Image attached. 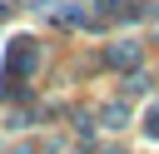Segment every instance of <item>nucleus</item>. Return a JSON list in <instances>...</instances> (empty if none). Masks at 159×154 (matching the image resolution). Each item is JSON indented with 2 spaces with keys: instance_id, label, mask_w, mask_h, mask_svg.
<instances>
[{
  "instance_id": "nucleus-1",
  "label": "nucleus",
  "mask_w": 159,
  "mask_h": 154,
  "mask_svg": "<svg viewBox=\"0 0 159 154\" xmlns=\"http://www.w3.org/2000/svg\"><path fill=\"white\" fill-rule=\"evenodd\" d=\"M35 60H40V45H35V40H10L5 79H20V75H30V70H35Z\"/></svg>"
},
{
  "instance_id": "nucleus-2",
  "label": "nucleus",
  "mask_w": 159,
  "mask_h": 154,
  "mask_svg": "<svg viewBox=\"0 0 159 154\" xmlns=\"http://www.w3.org/2000/svg\"><path fill=\"white\" fill-rule=\"evenodd\" d=\"M104 60H109L114 70H134V65H139V45H129V40H124V45H114Z\"/></svg>"
},
{
  "instance_id": "nucleus-3",
  "label": "nucleus",
  "mask_w": 159,
  "mask_h": 154,
  "mask_svg": "<svg viewBox=\"0 0 159 154\" xmlns=\"http://www.w3.org/2000/svg\"><path fill=\"white\" fill-rule=\"evenodd\" d=\"M144 134H149V139H159V104L144 114Z\"/></svg>"
},
{
  "instance_id": "nucleus-4",
  "label": "nucleus",
  "mask_w": 159,
  "mask_h": 154,
  "mask_svg": "<svg viewBox=\"0 0 159 154\" xmlns=\"http://www.w3.org/2000/svg\"><path fill=\"white\" fill-rule=\"evenodd\" d=\"M0 15H5V0H0Z\"/></svg>"
}]
</instances>
